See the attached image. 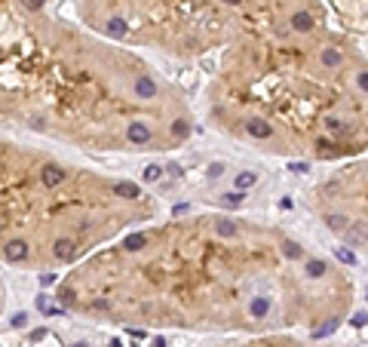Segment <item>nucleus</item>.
Listing matches in <instances>:
<instances>
[{
	"mask_svg": "<svg viewBox=\"0 0 368 347\" xmlns=\"http://www.w3.org/2000/svg\"><path fill=\"white\" fill-rule=\"evenodd\" d=\"M43 4H46V0H25V7H28V10H40Z\"/></svg>",
	"mask_w": 368,
	"mask_h": 347,
	"instance_id": "nucleus-3",
	"label": "nucleus"
},
{
	"mask_svg": "<svg viewBox=\"0 0 368 347\" xmlns=\"http://www.w3.org/2000/svg\"><path fill=\"white\" fill-rule=\"evenodd\" d=\"M224 4H230V7H239V4H242V0H224Z\"/></svg>",
	"mask_w": 368,
	"mask_h": 347,
	"instance_id": "nucleus-5",
	"label": "nucleus"
},
{
	"mask_svg": "<svg viewBox=\"0 0 368 347\" xmlns=\"http://www.w3.org/2000/svg\"><path fill=\"white\" fill-rule=\"evenodd\" d=\"M239 347H322V344H304V341H289V338H264V341H249Z\"/></svg>",
	"mask_w": 368,
	"mask_h": 347,
	"instance_id": "nucleus-2",
	"label": "nucleus"
},
{
	"mask_svg": "<svg viewBox=\"0 0 368 347\" xmlns=\"http://www.w3.org/2000/svg\"><path fill=\"white\" fill-rule=\"evenodd\" d=\"M160 176V166H147V182H154Z\"/></svg>",
	"mask_w": 368,
	"mask_h": 347,
	"instance_id": "nucleus-4",
	"label": "nucleus"
},
{
	"mask_svg": "<svg viewBox=\"0 0 368 347\" xmlns=\"http://www.w3.org/2000/svg\"><path fill=\"white\" fill-rule=\"evenodd\" d=\"M65 310L175 329L334 332L353 298L350 277L298 237L230 215L132 230L58 283Z\"/></svg>",
	"mask_w": 368,
	"mask_h": 347,
	"instance_id": "nucleus-1",
	"label": "nucleus"
}]
</instances>
